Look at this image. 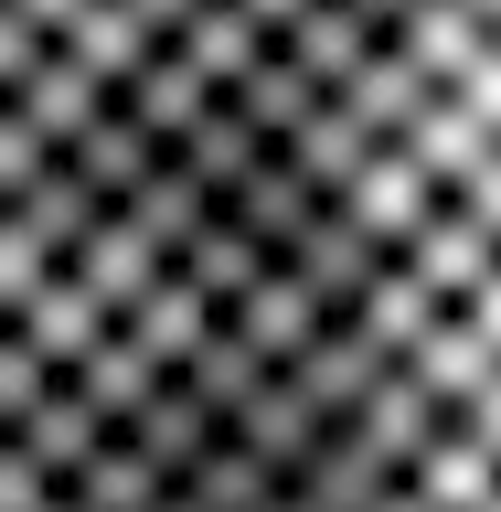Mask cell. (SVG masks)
Wrapping results in <instances>:
<instances>
[{
    "label": "cell",
    "instance_id": "1",
    "mask_svg": "<svg viewBox=\"0 0 501 512\" xmlns=\"http://www.w3.org/2000/svg\"><path fill=\"white\" fill-rule=\"evenodd\" d=\"M0 512H299L256 427L192 438L96 342L0 288Z\"/></svg>",
    "mask_w": 501,
    "mask_h": 512
},
{
    "label": "cell",
    "instance_id": "2",
    "mask_svg": "<svg viewBox=\"0 0 501 512\" xmlns=\"http://www.w3.org/2000/svg\"><path fill=\"white\" fill-rule=\"evenodd\" d=\"M86 22H107L96 0H0V75H22L43 43H64V32H86Z\"/></svg>",
    "mask_w": 501,
    "mask_h": 512
}]
</instances>
